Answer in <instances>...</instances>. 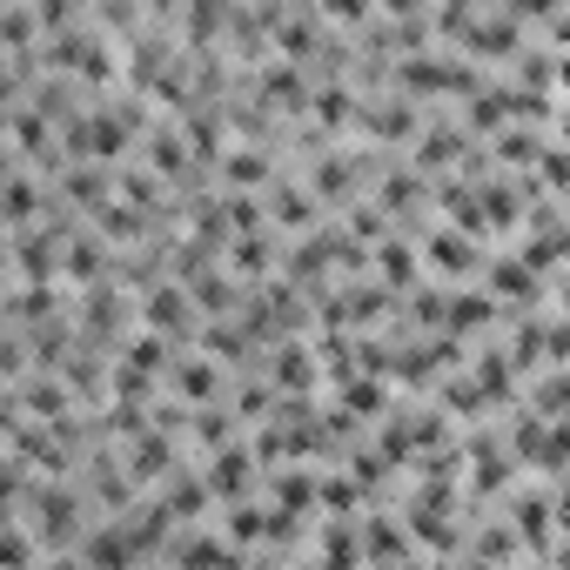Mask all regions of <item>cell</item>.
Listing matches in <instances>:
<instances>
[{
  "mask_svg": "<svg viewBox=\"0 0 570 570\" xmlns=\"http://www.w3.org/2000/svg\"><path fill=\"white\" fill-rule=\"evenodd\" d=\"M48 208H55V181L35 175V168H21V161H8V181H0V222H8V235L41 228Z\"/></svg>",
  "mask_w": 570,
  "mask_h": 570,
  "instance_id": "7a4b0ae2",
  "label": "cell"
},
{
  "mask_svg": "<svg viewBox=\"0 0 570 570\" xmlns=\"http://www.w3.org/2000/svg\"><path fill=\"white\" fill-rule=\"evenodd\" d=\"M336 410H350L363 430H376L396 403H390V376H350L343 390H336Z\"/></svg>",
  "mask_w": 570,
  "mask_h": 570,
  "instance_id": "44dd1931",
  "label": "cell"
},
{
  "mask_svg": "<svg viewBox=\"0 0 570 570\" xmlns=\"http://www.w3.org/2000/svg\"><path fill=\"white\" fill-rule=\"evenodd\" d=\"M75 557H81L88 570H141V550H135V537H128L121 523H95Z\"/></svg>",
  "mask_w": 570,
  "mask_h": 570,
  "instance_id": "d6986e66",
  "label": "cell"
},
{
  "mask_svg": "<svg viewBox=\"0 0 570 570\" xmlns=\"http://www.w3.org/2000/svg\"><path fill=\"white\" fill-rule=\"evenodd\" d=\"M550 289V282L523 262V255H490V268H483V296H497L503 309H523V303H537Z\"/></svg>",
  "mask_w": 570,
  "mask_h": 570,
  "instance_id": "5bb4252c",
  "label": "cell"
},
{
  "mask_svg": "<svg viewBox=\"0 0 570 570\" xmlns=\"http://www.w3.org/2000/svg\"><path fill=\"white\" fill-rule=\"evenodd\" d=\"M497 316H510L497 296H483V289H450V330L443 336H456V343H470V336H483Z\"/></svg>",
  "mask_w": 570,
  "mask_h": 570,
  "instance_id": "ffe728a7",
  "label": "cell"
},
{
  "mask_svg": "<svg viewBox=\"0 0 570 570\" xmlns=\"http://www.w3.org/2000/svg\"><path fill=\"white\" fill-rule=\"evenodd\" d=\"M282 175H289V168H282V155L275 148H228L222 155V168H215V181H222V195H268Z\"/></svg>",
  "mask_w": 570,
  "mask_h": 570,
  "instance_id": "9c48e42d",
  "label": "cell"
},
{
  "mask_svg": "<svg viewBox=\"0 0 570 570\" xmlns=\"http://www.w3.org/2000/svg\"><path fill=\"white\" fill-rule=\"evenodd\" d=\"M510 81H517V88H530V95H557V55H550L543 41H530V48L517 55Z\"/></svg>",
  "mask_w": 570,
  "mask_h": 570,
  "instance_id": "d4e9b609",
  "label": "cell"
},
{
  "mask_svg": "<svg viewBox=\"0 0 570 570\" xmlns=\"http://www.w3.org/2000/svg\"><path fill=\"white\" fill-rule=\"evenodd\" d=\"M175 570H248V557L222 537V523H202V530H181L175 550H168Z\"/></svg>",
  "mask_w": 570,
  "mask_h": 570,
  "instance_id": "7c38bea8",
  "label": "cell"
},
{
  "mask_svg": "<svg viewBox=\"0 0 570 570\" xmlns=\"http://www.w3.org/2000/svg\"><path fill=\"white\" fill-rule=\"evenodd\" d=\"M503 517L517 523L523 550H537V557L557 550V537H563V530H557V497H550V490H530V483L510 490V497H503Z\"/></svg>",
  "mask_w": 570,
  "mask_h": 570,
  "instance_id": "30bf717a",
  "label": "cell"
},
{
  "mask_svg": "<svg viewBox=\"0 0 570 570\" xmlns=\"http://www.w3.org/2000/svg\"><path fill=\"white\" fill-rule=\"evenodd\" d=\"M370 275L383 282L390 296H416V289H423V248H416L410 235H390V242L370 255Z\"/></svg>",
  "mask_w": 570,
  "mask_h": 570,
  "instance_id": "9a60e30c",
  "label": "cell"
},
{
  "mask_svg": "<svg viewBox=\"0 0 570 570\" xmlns=\"http://www.w3.org/2000/svg\"><path fill=\"white\" fill-rule=\"evenodd\" d=\"M262 497H268L275 510H289V517H309V510H323V470H309V463H282V470L262 476Z\"/></svg>",
  "mask_w": 570,
  "mask_h": 570,
  "instance_id": "4fadbf2b",
  "label": "cell"
},
{
  "mask_svg": "<svg viewBox=\"0 0 570 570\" xmlns=\"http://www.w3.org/2000/svg\"><path fill=\"white\" fill-rule=\"evenodd\" d=\"M557 316H570V268L557 275Z\"/></svg>",
  "mask_w": 570,
  "mask_h": 570,
  "instance_id": "83f0119b",
  "label": "cell"
},
{
  "mask_svg": "<svg viewBox=\"0 0 570 570\" xmlns=\"http://www.w3.org/2000/svg\"><path fill=\"white\" fill-rule=\"evenodd\" d=\"M376 202L390 208V215H436V195H430V175L423 168H410V161H390V175L376 181Z\"/></svg>",
  "mask_w": 570,
  "mask_h": 570,
  "instance_id": "e0dca14e",
  "label": "cell"
},
{
  "mask_svg": "<svg viewBox=\"0 0 570 570\" xmlns=\"http://www.w3.org/2000/svg\"><path fill=\"white\" fill-rule=\"evenodd\" d=\"M121 463H128V476H135L148 497L168 490V483L188 470V463H181V436H168V430H155V423H148L135 443H121Z\"/></svg>",
  "mask_w": 570,
  "mask_h": 570,
  "instance_id": "277c9868",
  "label": "cell"
},
{
  "mask_svg": "<svg viewBox=\"0 0 570 570\" xmlns=\"http://www.w3.org/2000/svg\"><path fill=\"white\" fill-rule=\"evenodd\" d=\"M470 148H483V141H470V128H463L456 115H430L423 141L410 148V168H423V175L436 181V175H456V168L470 161Z\"/></svg>",
  "mask_w": 570,
  "mask_h": 570,
  "instance_id": "8992f818",
  "label": "cell"
},
{
  "mask_svg": "<svg viewBox=\"0 0 570 570\" xmlns=\"http://www.w3.org/2000/svg\"><path fill=\"white\" fill-rule=\"evenodd\" d=\"M41 563H48L41 537H35L21 517H8V537H0V570H41Z\"/></svg>",
  "mask_w": 570,
  "mask_h": 570,
  "instance_id": "484cf974",
  "label": "cell"
},
{
  "mask_svg": "<svg viewBox=\"0 0 570 570\" xmlns=\"http://www.w3.org/2000/svg\"><path fill=\"white\" fill-rule=\"evenodd\" d=\"M202 476H208V490H215V510H235V503H248V490L262 483V456H255V443L242 436V443H228L222 456H208Z\"/></svg>",
  "mask_w": 570,
  "mask_h": 570,
  "instance_id": "52a82bcc",
  "label": "cell"
},
{
  "mask_svg": "<svg viewBox=\"0 0 570 570\" xmlns=\"http://www.w3.org/2000/svg\"><path fill=\"white\" fill-rule=\"evenodd\" d=\"M228 390H235V376L202 350H181V363L168 370V396L181 410H215V403H228Z\"/></svg>",
  "mask_w": 570,
  "mask_h": 570,
  "instance_id": "5b68a950",
  "label": "cell"
},
{
  "mask_svg": "<svg viewBox=\"0 0 570 570\" xmlns=\"http://www.w3.org/2000/svg\"><path fill=\"white\" fill-rule=\"evenodd\" d=\"M423 101H410V95H363V115H356V135L370 141V148H416L423 141Z\"/></svg>",
  "mask_w": 570,
  "mask_h": 570,
  "instance_id": "6da1fadb",
  "label": "cell"
},
{
  "mask_svg": "<svg viewBox=\"0 0 570 570\" xmlns=\"http://www.w3.org/2000/svg\"><path fill=\"white\" fill-rule=\"evenodd\" d=\"M550 497H557V530L570 537V476H563V483H550Z\"/></svg>",
  "mask_w": 570,
  "mask_h": 570,
  "instance_id": "4316f807",
  "label": "cell"
},
{
  "mask_svg": "<svg viewBox=\"0 0 570 570\" xmlns=\"http://www.w3.org/2000/svg\"><path fill=\"white\" fill-rule=\"evenodd\" d=\"M41 570H88V563H81V557H75V550H68V557H48V563H41Z\"/></svg>",
  "mask_w": 570,
  "mask_h": 570,
  "instance_id": "f1b7e54d",
  "label": "cell"
},
{
  "mask_svg": "<svg viewBox=\"0 0 570 570\" xmlns=\"http://www.w3.org/2000/svg\"><path fill=\"white\" fill-rule=\"evenodd\" d=\"M262 376L282 390V396H309L316 383H323V363H316V343L309 336H296V343H275L268 356H262Z\"/></svg>",
  "mask_w": 570,
  "mask_h": 570,
  "instance_id": "8fae6325",
  "label": "cell"
},
{
  "mask_svg": "<svg viewBox=\"0 0 570 570\" xmlns=\"http://www.w3.org/2000/svg\"><path fill=\"white\" fill-rule=\"evenodd\" d=\"M343 470H350V476L363 483V497H370V510H376V497H390V483H396V463H390V456L376 450V436H370V443H356V450L343 456Z\"/></svg>",
  "mask_w": 570,
  "mask_h": 570,
  "instance_id": "603a6c76",
  "label": "cell"
},
{
  "mask_svg": "<svg viewBox=\"0 0 570 570\" xmlns=\"http://www.w3.org/2000/svg\"><path fill=\"white\" fill-rule=\"evenodd\" d=\"M188 443H195L202 456H222L228 443H242V423H235V410H228V403H215V410H195V423H188Z\"/></svg>",
  "mask_w": 570,
  "mask_h": 570,
  "instance_id": "cb8c5ba5",
  "label": "cell"
},
{
  "mask_svg": "<svg viewBox=\"0 0 570 570\" xmlns=\"http://www.w3.org/2000/svg\"><path fill=\"white\" fill-rule=\"evenodd\" d=\"M155 497L168 503V517H175L181 530H202V523L215 517V490H208V476H202V470H181V476H175L168 490H155Z\"/></svg>",
  "mask_w": 570,
  "mask_h": 570,
  "instance_id": "ac0fdd59",
  "label": "cell"
},
{
  "mask_svg": "<svg viewBox=\"0 0 570 570\" xmlns=\"http://www.w3.org/2000/svg\"><path fill=\"white\" fill-rule=\"evenodd\" d=\"M262 202H268V228H275V235H296V242H303V235L330 228V208H323V202H316L296 175H282Z\"/></svg>",
  "mask_w": 570,
  "mask_h": 570,
  "instance_id": "ba28073f",
  "label": "cell"
},
{
  "mask_svg": "<svg viewBox=\"0 0 570 570\" xmlns=\"http://www.w3.org/2000/svg\"><path fill=\"white\" fill-rule=\"evenodd\" d=\"M356 523H363V517H356ZM356 523H336V517H330L309 570H370V563H363V530H356Z\"/></svg>",
  "mask_w": 570,
  "mask_h": 570,
  "instance_id": "7402d4cb",
  "label": "cell"
},
{
  "mask_svg": "<svg viewBox=\"0 0 570 570\" xmlns=\"http://www.w3.org/2000/svg\"><path fill=\"white\" fill-rule=\"evenodd\" d=\"M416 248H423V268H436V275H450V282H470V275H483V268H490L483 242H476V235H463L456 222H430Z\"/></svg>",
  "mask_w": 570,
  "mask_h": 570,
  "instance_id": "3957f363",
  "label": "cell"
},
{
  "mask_svg": "<svg viewBox=\"0 0 570 570\" xmlns=\"http://www.w3.org/2000/svg\"><path fill=\"white\" fill-rule=\"evenodd\" d=\"M141 161L168 181V188H181L188 175H195V148H188V135H181V121H155V135L141 141Z\"/></svg>",
  "mask_w": 570,
  "mask_h": 570,
  "instance_id": "2e32d148",
  "label": "cell"
}]
</instances>
